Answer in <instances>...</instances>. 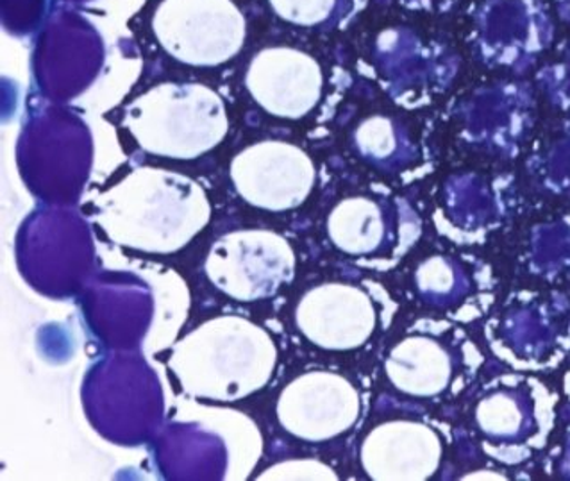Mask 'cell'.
I'll return each instance as SVG.
<instances>
[{
	"instance_id": "5bb4252c",
	"label": "cell",
	"mask_w": 570,
	"mask_h": 481,
	"mask_svg": "<svg viewBox=\"0 0 570 481\" xmlns=\"http://www.w3.org/2000/svg\"><path fill=\"white\" fill-rule=\"evenodd\" d=\"M386 373L399 391L433 394L442 389V354L433 342L407 338L390 353Z\"/></svg>"
},
{
	"instance_id": "8fae6325",
	"label": "cell",
	"mask_w": 570,
	"mask_h": 481,
	"mask_svg": "<svg viewBox=\"0 0 570 481\" xmlns=\"http://www.w3.org/2000/svg\"><path fill=\"white\" fill-rule=\"evenodd\" d=\"M534 118L530 88L498 82L474 91L462 106L463 132L478 146L513 153L528 137Z\"/></svg>"
},
{
	"instance_id": "d6986e66",
	"label": "cell",
	"mask_w": 570,
	"mask_h": 481,
	"mask_svg": "<svg viewBox=\"0 0 570 481\" xmlns=\"http://www.w3.org/2000/svg\"><path fill=\"white\" fill-rule=\"evenodd\" d=\"M554 8H557L558 17L563 22L570 23V0H554Z\"/></svg>"
},
{
	"instance_id": "9c48e42d",
	"label": "cell",
	"mask_w": 570,
	"mask_h": 481,
	"mask_svg": "<svg viewBox=\"0 0 570 481\" xmlns=\"http://www.w3.org/2000/svg\"><path fill=\"white\" fill-rule=\"evenodd\" d=\"M321 65L292 47L259 50L245 76V87L267 114L279 118L306 117L322 96Z\"/></svg>"
},
{
	"instance_id": "2e32d148",
	"label": "cell",
	"mask_w": 570,
	"mask_h": 481,
	"mask_svg": "<svg viewBox=\"0 0 570 481\" xmlns=\"http://www.w3.org/2000/svg\"><path fill=\"white\" fill-rule=\"evenodd\" d=\"M537 82L551 105L570 111V43L561 46L557 56L543 65Z\"/></svg>"
},
{
	"instance_id": "3957f363",
	"label": "cell",
	"mask_w": 570,
	"mask_h": 481,
	"mask_svg": "<svg viewBox=\"0 0 570 481\" xmlns=\"http://www.w3.org/2000/svg\"><path fill=\"white\" fill-rule=\"evenodd\" d=\"M124 128L150 155L195 159L229 131L223 97L199 82H161L124 111Z\"/></svg>"
},
{
	"instance_id": "4fadbf2b",
	"label": "cell",
	"mask_w": 570,
	"mask_h": 481,
	"mask_svg": "<svg viewBox=\"0 0 570 481\" xmlns=\"http://www.w3.org/2000/svg\"><path fill=\"white\" fill-rule=\"evenodd\" d=\"M327 233L331 242L347 255H368L383 240L385 220L374 200L351 197L338 203L331 212Z\"/></svg>"
},
{
	"instance_id": "ac0fdd59",
	"label": "cell",
	"mask_w": 570,
	"mask_h": 481,
	"mask_svg": "<svg viewBox=\"0 0 570 481\" xmlns=\"http://www.w3.org/2000/svg\"><path fill=\"white\" fill-rule=\"evenodd\" d=\"M268 2L281 19L304 28H313L326 22L336 8V0H268Z\"/></svg>"
},
{
	"instance_id": "5b68a950",
	"label": "cell",
	"mask_w": 570,
	"mask_h": 481,
	"mask_svg": "<svg viewBox=\"0 0 570 481\" xmlns=\"http://www.w3.org/2000/svg\"><path fill=\"white\" fill-rule=\"evenodd\" d=\"M294 249L279 233L242 229L220 236L204 264L209 282L242 303L276 295L295 276Z\"/></svg>"
},
{
	"instance_id": "30bf717a",
	"label": "cell",
	"mask_w": 570,
	"mask_h": 481,
	"mask_svg": "<svg viewBox=\"0 0 570 481\" xmlns=\"http://www.w3.org/2000/svg\"><path fill=\"white\" fill-rule=\"evenodd\" d=\"M295 324L322 350L347 351L367 342L376 314L368 295L356 286L326 283L303 295L295 308Z\"/></svg>"
},
{
	"instance_id": "8992f818",
	"label": "cell",
	"mask_w": 570,
	"mask_h": 481,
	"mask_svg": "<svg viewBox=\"0 0 570 481\" xmlns=\"http://www.w3.org/2000/svg\"><path fill=\"white\" fill-rule=\"evenodd\" d=\"M554 32L546 0H480L469 41L484 65L524 73L551 47Z\"/></svg>"
},
{
	"instance_id": "6da1fadb",
	"label": "cell",
	"mask_w": 570,
	"mask_h": 481,
	"mask_svg": "<svg viewBox=\"0 0 570 481\" xmlns=\"http://www.w3.org/2000/svg\"><path fill=\"white\" fill-rule=\"evenodd\" d=\"M209 218L212 203L199 183L167 168H135L94 203V223L109 240L150 255L188 246Z\"/></svg>"
},
{
	"instance_id": "ba28073f",
	"label": "cell",
	"mask_w": 570,
	"mask_h": 481,
	"mask_svg": "<svg viewBox=\"0 0 570 481\" xmlns=\"http://www.w3.org/2000/svg\"><path fill=\"white\" fill-rule=\"evenodd\" d=\"M276 413L283 430L301 441H330L358 421L360 395L340 374L304 373L283 389Z\"/></svg>"
},
{
	"instance_id": "7a4b0ae2",
	"label": "cell",
	"mask_w": 570,
	"mask_h": 481,
	"mask_svg": "<svg viewBox=\"0 0 570 481\" xmlns=\"http://www.w3.org/2000/svg\"><path fill=\"white\" fill-rule=\"evenodd\" d=\"M167 365L191 397L233 403L271 382L277 347L249 318L218 315L183 336L170 351Z\"/></svg>"
},
{
	"instance_id": "277c9868",
	"label": "cell",
	"mask_w": 570,
	"mask_h": 481,
	"mask_svg": "<svg viewBox=\"0 0 570 481\" xmlns=\"http://www.w3.org/2000/svg\"><path fill=\"white\" fill-rule=\"evenodd\" d=\"M153 31L167 55L191 67H217L244 47V14L233 0H164Z\"/></svg>"
},
{
	"instance_id": "e0dca14e",
	"label": "cell",
	"mask_w": 570,
	"mask_h": 481,
	"mask_svg": "<svg viewBox=\"0 0 570 481\" xmlns=\"http://www.w3.org/2000/svg\"><path fill=\"white\" fill-rule=\"evenodd\" d=\"M356 146L367 158H390L397 150L394 122L386 117L367 118L356 131Z\"/></svg>"
},
{
	"instance_id": "9a60e30c",
	"label": "cell",
	"mask_w": 570,
	"mask_h": 481,
	"mask_svg": "<svg viewBox=\"0 0 570 481\" xmlns=\"http://www.w3.org/2000/svg\"><path fill=\"white\" fill-rule=\"evenodd\" d=\"M530 170L543 187L570 196V124H563L531 156Z\"/></svg>"
},
{
	"instance_id": "52a82bcc",
	"label": "cell",
	"mask_w": 570,
	"mask_h": 481,
	"mask_svg": "<svg viewBox=\"0 0 570 481\" xmlns=\"http://www.w3.org/2000/svg\"><path fill=\"white\" fill-rule=\"evenodd\" d=\"M238 196L256 208L286 212L303 205L315 185V165L301 147L286 141H259L232 161Z\"/></svg>"
},
{
	"instance_id": "7c38bea8",
	"label": "cell",
	"mask_w": 570,
	"mask_h": 481,
	"mask_svg": "<svg viewBox=\"0 0 570 481\" xmlns=\"http://www.w3.org/2000/svg\"><path fill=\"white\" fill-rule=\"evenodd\" d=\"M435 436L421 424L386 423L365 439L362 463L374 480H421L436 468Z\"/></svg>"
}]
</instances>
